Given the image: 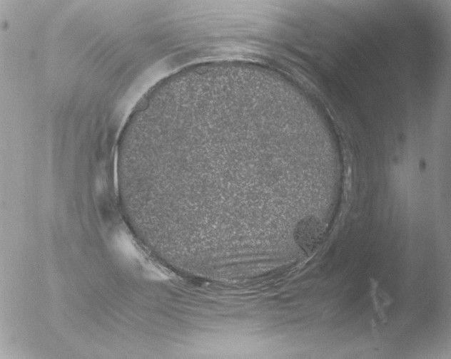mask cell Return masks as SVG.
<instances>
[{
    "mask_svg": "<svg viewBox=\"0 0 451 359\" xmlns=\"http://www.w3.org/2000/svg\"><path fill=\"white\" fill-rule=\"evenodd\" d=\"M323 229L320 221L313 217L303 219L295 229V240L305 251L316 247L323 236Z\"/></svg>",
    "mask_w": 451,
    "mask_h": 359,
    "instance_id": "6da1fadb",
    "label": "cell"
}]
</instances>
